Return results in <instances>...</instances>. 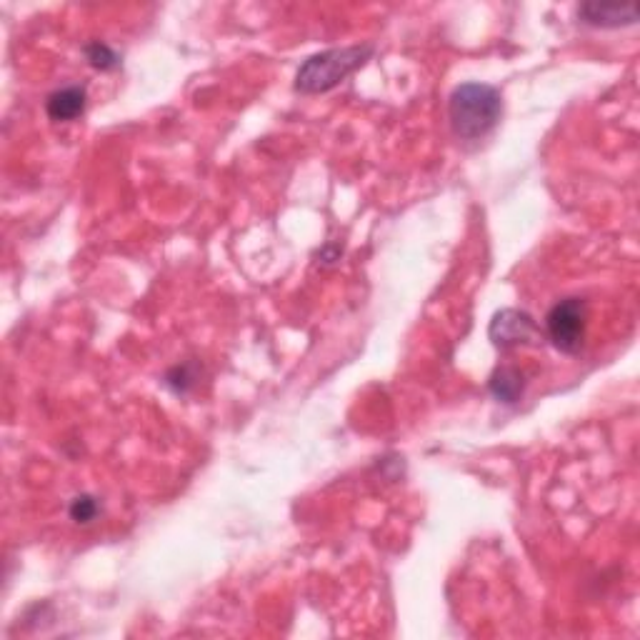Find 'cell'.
Segmentation results:
<instances>
[{"mask_svg":"<svg viewBox=\"0 0 640 640\" xmlns=\"http://www.w3.org/2000/svg\"><path fill=\"white\" fill-rule=\"evenodd\" d=\"M98 513H100L98 500L90 498V495H78V498L70 503V518H73L75 523H90V520H95V515Z\"/></svg>","mask_w":640,"mask_h":640,"instance_id":"9","label":"cell"},{"mask_svg":"<svg viewBox=\"0 0 640 640\" xmlns=\"http://www.w3.org/2000/svg\"><path fill=\"white\" fill-rule=\"evenodd\" d=\"M448 115L450 128L460 140H480L498 125L503 98L493 85L463 83L450 95Z\"/></svg>","mask_w":640,"mask_h":640,"instance_id":"1","label":"cell"},{"mask_svg":"<svg viewBox=\"0 0 640 640\" xmlns=\"http://www.w3.org/2000/svg\"><path fill=\"white\" fill-rule=\"evenodd\" d=\"M488 338L495 348H513V345H535L543 335L533 315L518 308H503L490 320Z\"/></svg>","mask_w":640,"mask_h":640,"instance_id":"4","label":"cell"},{"mask_svg":"<svg viewBox=\"0 0 640 640\" xmlns=\"http://www.w3.org/2000/svg\"><path fill=\"white\" fill-rule=\"evenodd\" d=\"M490 393H493L495 400H500V403H518L520 395H523V388H525V380H523V373L515 368H498L493 373V378H490L488 383Z\"/></svg>","mask_w":640,"mask_h":640,"instance_id":"7","label":"cell"},{"mask_svg":"<svg viewBox=\"0 0 640 640\" xmlns=\"http://www.w3.org/2000/svg\"><path fill=\"white\" fill-rule=\"evenodd\" d=\"M45 110H48V118L58 120V123L75 120L78 115H83L85 110V88H80V85H68V88L55 90V93H50L48 100H45Z\"/></svg>","mask_w":640,"mask_h":640,"instance_id":"6","label":"cell"},{"mask_svg":"<svg viewBox=\"0 0 640 640\" xmlns=\"http://www.w3.org/2000/svg\"><path fill=\"white\" fill-rule=\"evenodd\" d=\"M85 58H88V63L98 70H113L118 68L120 63V55L115 53L113 48H108L105 43H100V40L98 43L85 45Z\"/></svg>","mask_w":640,"mask_h":640,"instance_id":"8","label":"cell"},{"mask_svg":"<svg viewBox=\"0 0 640 640\" xmlns=\"http://www.w3.org/2000/svg\"><path fill=\"white\" fill-rule=\"evenodd\" d=\"M370 55H373V45H348V48H333L310 55L295 73V90L305 95L328 93L348 75L363 68Z\"/></svg>","mask_w":640,"mask_h":640,"instance_id":"2","label":"cell"},{"mask_svg":"<svg viewBox=\"0 0 640 640\" xmlns=\"http://www.w3.org/2000/svg\"><path fill=\"white\" fill-rule=\"evenodd\" d=\"M578 18L593 28H620V25H633L638 20V13L633 5L585 3L578 8Z\"/></svg>","mask_w":640,"mask_h":640,"instance_id":"5","label":"cell"},{"mask_svg":"<svg viewBox=\"0 0 640 640\" xmlns=\"http://www.w3.org/2000/svg\"><path fill=\"white\" fill-rule=\"evenodd\" d=\"M548 340L560 353H578L585 338V303L580 298H565L550 308L545 318Z\"/></svg>","mask_w":640,"mask_h":640,"instance_id":"3","label":"cell"}]
</instances>
